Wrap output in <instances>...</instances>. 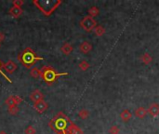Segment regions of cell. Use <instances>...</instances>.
<instances>
[{
  "instance_id": "1",
  "label": "cell",
  "mask_w": 159,
  "mask_h": 134,
  "mask_svg": "<svg viewBox=\"0 0 159 134\" xmlns=\"http://www.w3.org/2000/svg\"><path fill=\"white\" fill-rule=\"evenodd\" d=\"M71 123L72 121L69 117L65 116L62 112H59L57 115L52 117V119H50L49 126L57 134L61 132H66Z\"/></svg>"
},
{
  "instance_id": "2",
  "label": "cell",
  "mask_w": 159,
  "mask_h": 134,
  "mask_svg": "<svg viewBox=\"0 0 159 134\" xmlns=\"http://www.w3.org/2000/svg\"><path fill=\"white\" fill-rule=\"evenodd\" d=\"M61 0H34V5L45 16H50L61 4Z\"/></svg>"
},
{
  "instance_id": "3",
  "label": "cell",
  "mask_w": 159,
  "mask_h": 134,
  "mask_svg": "<svg viewBox=\"0 0 159 134\" xmlns=\"http://www.w3.org/2000/svg\"><path fill=\"white\" fill-rule=\"evenodd\" d=\"M41 60L43 58L38 57L31 48H26L18 55V61L27 69H30L35 62Z\"/></svg>"
},
{
  "instance_id": "4",
  "label": "cell",
  "mask_w": 159,
  "mask_h": 134,
  "mask_svg": "<svg viewBox=\"0 0 159 134\" xmlns=\"http://www.w3.org/2000/svg\"><path fill=\"white\" fill-rule=\"evenodd\" d=\"M41 72V78L46 82L48 85H51L53 84L60 76H67L68 73H59L57 72L53 67L46 65V66H43L42 68L40 69Z\"/></svg>"
},
{
  "instance_id": "5",
  "label": "cell",
  "mask_w": 159,
  "mask_h": 134,
  "mask_svg": "<svg viewBox=\"0 0 159 134\" xmlns=\"http://www.w3.org/2000/svg\"><path fill=\"white\" fill-rule=\"evenodd\" d=\"M80 26L86 32H91L97 26V21L95 20L94 18H91V17H89V16H86V17H84L81 20V21H80Z\"/></svg>"
},
{
  "instance_id": "6",
  "label": "cell",
  "mask_w": 159,
  "mask_h": 134,
  "mask_svg": "<svg viewBox=\"0 0 159 134\" xmlns=\"http://www.w3.org/2000/svg\"><path fill=\"white\" fill-rule=\"evenodd\" d=\"M22 101H24V100H22L20 96H18V95H12V96H9L6 100L5 103L7 104L8 107L18 106V104H20V102H22Z\"/></svg>"
},
{
  "instance_id": "7",
  "label": "cell",
  "mask_w": 159,
  "mask_h": 134,
  "mask_svg": "<svg viewBox=\"0 0 159 134\" xmlns=\"http://www.w3.org/2000/svg\"><path fill=\"white\" fill-rule=\"evenodd\" d=\"M48 108H49V104L44 100L37 102L34 104V109L37 112L38 114H43L45 111H47Z\"/></svg>"
},
{
  "instance_id": "8",
  "label": "cell",
  "mask_w": 159,
  "mask_h": 134,
  "mask_svg": "<svg viewBox=\"0 0 159 134\" xmlns=\"http://www.w3.org/2000/svg\"><path fill=\"white\" fill-rule=\"evenodd\" d=\"M148 112V115H150L153 117H156L159 116V104L156 102L151 103L147 109Z\"/></svg>"
},
{
  "instance_id": "9",
  "label": "cell",
  "mask_w": 159,
  "mask_h": 134,
  "mask_svg": "<svg viewBox=\"0 0 159 134\" xmlns=\"http://www.w3.org/2000/svg\"><path fill=\"white\" fill-rule=\"evenodd\" d=\"M17 64L13 61H9L8 62L4 63V70L8 72L9 74H13L17 70Z\"/></svg>"
},
{
  "instance_id": "10",
  "label": "cell",
  "mask_w": 159,
  "mask_h": 134,
  "mask_svg": "<svg viewBox=\"0 0 159 134\" xmlns=\"http://www.w3.org/2000/svg\"><path fill=\"white\" fill-rule=\"evenodd\" d=\"M79 50L84 53V54H87L88 53L89 51H91L92 50V45L90 44L89 42L87 41H84L80 44V46H79Z\"/></svg>"
},
{
  "instance_id": "11",
  "label": "cell",
  "mask_w": 159,
  "mask_h": 134,
  "mask_svg": "<svg viewBox=\"0 0 159 134\" xmlns=\"http://www.w3.org/2000/svg\"><path fill=\"white\" fill-rule=\"evenodd\" d=\"M66 132L68 134H83L84 133L83 130L79 127H77L74 122H72L70 124V126H69V128H68Z\"/></svg>"
},
{
  "instance_id": "12",
  "label": "cell",
  "mask_w": 159,
  "mask_h": 134,
  "mask_svg": "<svg viewBox=\"0 0 159 134\" xmlns=\"http://www.w3.org/2000/svg\"><path fill=\"white\" fill-rule=\"evenodd\" d=\"M22 9L21 8H18V7H11L9 10V13L11 17L15 18V19H18L20 18L21 15H22Z\"/></svg>"
},
{
  "instance_id": "13",
  "label": "cell",
  "mask_w": 159,
  "mask_h": 134,
  "mask_svg": "<svg viewBox=\"0 0 159 134\" xmlns=\"http://www.w3.org/2000/svg\"><path fill=\"white\" fill-rule=\"evenodd\" d=\"M134 115H135L136 117H138V118H144L148 115V112H147L146 108L141 106V107H139V108H137L135 110Z\"/></svg>"
},
{
  "instance_id": "14",
  "label": "cell",
  "mask_w": 159,
  "mask_h": 134,
  "mask_svg": "<svg viewBox=\"0 0 159 134\" xmlns=\"http://www.w3.org/2000/svg\"><path fill=\"white\" fill-rule=\"evenodd\" d=\"M43 98H44V95L42 94V92L40 91H38V89H36V91H33L30 95V99L35 103L37 102H40V101H43Z\"/></svg>"
},
{
  "instance_id": "15",
  "label": "cell",
  "mask_w": 159,
  "mask_h": 134,
  "mask_svg": "<svg viewBox=\"0 0 159 134\" xmlns=\"http://www.w3.org/2000/svg\"><path fill=\"white\" fill-rule=\"evenodd\" d=\"M132 114L128 109H124L120 113V118L123 122H128L131 119Z\"/></svg>"
},
{
  "instance_id": "16",
  "label": "cell",
  "mask_w": 159,
  "mask_h": 134,
  "mask_svg": "<svg viewBox=\"0 0 159 134\" xmlns=\"http://www.w3.org/2000/svg\"><path fill=\"white\" fill-rule=\"evenodd\" d=\"M73 47L70 43H64L61 48V51L64 54V55H70L73 52Z\"/></svg>"
},
{
  "instance_id": "17",
  "label": "cell",
  "mask_w": 159,
  "mask_h": 134,
  "mask_svg": "<svg viewBox=\"0 0 159 134\" xmlns=\"http://www.w3.org/2000/svg\"><path fill=\"white\" fill-rule=\"evenodd\" d=\"M141 61H142V63H144V64L148 65V64H150V63L153 61V57L151 56V54H150V53L145 52L144 54H142V57H141Z\"/></svg>"
},
{
  "instance_id": "18",
  "label": "cell",
  "mask_w": 159,
  "mask_h": 134,
  "mask_svg": "<svg viewBox=\"0 0 159 134\" xmlns=\"http://www.w3.org/2000/svg\"><path fill=\"white\" fill-rule=\"evenodd\" d=\"M87 13H88V16H89V17L94 18V17H96V16L99 15L100 10H99V9H98L97 7L93 6V7H91V8H90V9L87 10Z\"/></svg>"
},
{
  "instance_id": "19",
  "label": "cell",
  "mask_w": 159,
  "mask_h": 134,
  "mask_svg": "<svg viewBox=\"0 0 159 134\" xmlns=\"http://www.w3.org/2000/svg\"><path fill=\"white\" fill-rule=\"evenodd\" d=\"M94 33L97 36H102L104 34H105V29L103 26L102 25H97L95 28H94Z\"/></svg>"
},
{
  "instance_id": "20",
  "label": "cell",
  "mask_w": 159,
  "mask_h": 134,
  "mask_svg": "<svg viewBox=\"0 0 159 134\" xmlns=\"http://www.w3.org/2000/svg\"><path fill=\"white\" fill-rule=\"evenodd\" d=\"M30 74H31V76H32L34 78H39V77L41 76V72H40V69H37L36 67H34V68H32V69H31Z\"/></svg>"
},
{
  "instance_id": "21",
  "label": "cell",
  "mask_w": 159,
  "mask_h": 134,
  "mask_svg": "<svg viewBox=\"0 0 159 134\" xmlns=\"http://www.w3.org/2000/svg\"><path fill=\"white\" fill-rule=\"evenodd\" d=\"M89 116V112L87 109H82L78 112V117L82 119H87Z\"/></svg>"
},
{
  "instance_id": "22",
  "label": "cell",
  "mask_w": 159,
  "mask_h": 134,
  "mask_svg": "<svg viewBox=\"0 0 159 134\" xmlns=\"http://www.w3.org/2000/svg\"><path fill=\"white\" fill-rule=\"evenodd\" d=\"M3 69H4V63L2 62V61L1 60H0V75H1L6 80H8L9 83H12V81H11V79L8 76H6L5 75V73L3 72Z\"/></svg>"
},
{
  "instance_id": "23",
  "label": "cell",
  "mask_w": 159,
  "mask_h": 134,
  "mask_svg": "<svg viewBox=\"0 0 159 134\" xmlns=\"http://www.w3.org/2000/svg\"><path fill=\"white\" fill-rule=\"evenodd\" d=\"M78 66H79V68H80L81 71L85 72V71H87L89 68V63L87 61H82L79 62V65Z\"/></svg>"
},
{
  "instance_id": "24",
  "label": "cell",
  "mask_w": 159,
  "mask_h": 134,
  "mask_svg": "<svg viewBox=\"0 0 159 134\" xmlns=\"http://www.w3.org/2000/svg\"><path fill=\"white\" fill-rule=\"evenodd\" d=\"M8 111L10 115H16V114H18L20 109L18 106H11V107H8Z\"/></svg>"
},
{
  "instance_id": "25",
  "label": "cell",
  "mask_w": 159,
  "mask_h": 134,
  "mask_svg": "<svg viewBox=\"0 0 159 134\" xmlns=\"http://www.w3.org/2000/svg\"><path fill=\"white\" fill-rule=\"evenodd\" d=\"M120 129L117 126H112L109 129V133L110 134H119Z\"/></svg>"
},
{
  "instance_id": "26",
  "label": "cell",
  "mask_w": 159,
  "mask_h": 134,
  "mask_svg": "<svg viewBox=\"0 0 159 134\" xmlns=\"http://www.w3.org/2000/svg\"><path fill=\"white\" fill-rule=\"evenodd\" d=\"M24 133L25 134H35L36 133V130H35V128L33 127V126H28L26 128H25V130H24Z\"/></svg>"
},
{
  "instance_id": "27",
  "label": "cell",
  "mask_w": 159,
  "mask_h": 134,
  "mask_svg": "<svg viewBox=\"0 0 159 134\" xmlns=\"http://www.w3.org/2000/svg\"><path fill=\"white\" fill-rule=\"evenodd\" d=\"M24 4V2L22 1V0H13L12 1V5L13 7H18V8H20L22 5Z\"/></svg>"
},
{
  "instance_id": "28",
  "label": "cell",
  "mask_w": 159,
  "mask_h": 134,
  "mask_svg": "<svg viewBox=\"0 0 159 134\" xmlns=\"http://www.w3.org/2000/svg\"><path fill=\"white\" fill-rule=\"evenodd\" d=\"M5 40V35L3 32H0V44Z\"/></svg>"
},
{
  "instance_id": "29",
  "label": "cell",
  "mask_w": 159,
  "mask_h": 134,
  "mask_svg": "<svg viewBox=\"0 0 159 134\" xmlns=\"http://www.w3.org/2000/svg\"><path fill=\"white\" fill-rule=\"evenodd\" d=\"M0 134H8L6 131H4V130H2V131H0Z\"/></svg>"
},
{
  "instance_id": "30",
  "label": "cell",
  "mask_w": 159,
  "mask_h": 134,
  "mask_svg": "<svg viewBox=\"0 0 159 134\" xmlns=\"http://www.w3.org/2000/svg\"><path fill=\"white\" fill-rule=\"evenodd\" d=\"M57 134H68L67 132H61V133H57Z\"/></svg>"
},
{
  "instance_id": "31",
  "label": "cell",
  "mask_w": 159,
  "mask_h": 134,
  "mask_svg": "<svg viewBox=\"0 0 159 134\" xmlns=\"http://www.w3.org/2000/svg\"><path fill=\"white\" fill-rule=\"evenodd\" d=\"M0 47H1V44H0Z\"/></svg>"
}]
</instances>
